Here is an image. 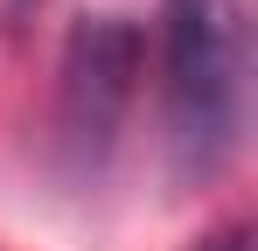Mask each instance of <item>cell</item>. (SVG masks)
<instances>
[{
    "mask_svg": "<svg viewBox=\"0 0 258 251\" xmlns=\"http://www.w3.org/2000/svg\"><path fill=\"white\" fill-rule=\"evenodd\" d=\"M161 105L181 174H216L244 140V7L161 0Z\"/></svg>",
    "mask_w": 258,
    "mask_h": 251,
    "instance_id": "cell-1",
    "label": "cell"
},
{
    "mask_svg": "<svg viewBox=\"0 0 258 251\" xmlns=\"http://www.w3.org/2000/svg\"><path fill=\"white\" fill-rule=\"evenodd\" d=\"M140 56H147V42H140V28L126 14H84L70 28L56 98H63V140L84 161H98L112 147L133 91H140Z\"/></svg>",
    "mask_w": 258,
    "mask_h": 251,
    "instance_id": "cell-2",
    "label": "cell"
},
{
    "mask_svg": "<svg viewBox=\"0 0 258 251\" xmlns=\"http://www.w3.org/2000/svg\"><path fill=\"white\" fill-rule=\"evenodd\" d=\"M196 251H251V230H237V223H230V230H216V237H203Z\"/></svg>",
    "mask_w": 258,
    "mask_h": 251,
    "instance_id": "cell-3",
    "label": "cell"
}]
</instances>
